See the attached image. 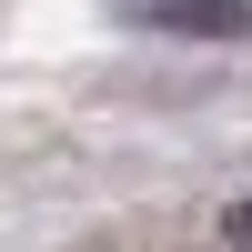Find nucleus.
I'll list each match as a JSON object with an SVG mask.
<instances>
[{
	"label": "nucleus",
	"mask_w": 252,
	"mask_h": 252,
	"mask_svg": "<svg viewBox=\"0 0 252 252\" xmlns=\"http://www.w3.org/2000/svg\"><path fill=\"white\" fill-rule=\"evenodd\" d=\"M111 10L161 40H252V0H111Z\"/></svg>",
	"instance_id": "1"
},
{
	"label": "nucleus",
	"mask_w": 252,
	"mask_h": 252,
	"mask_svg": "<svg viewBox=\"0 0 252 252\" xmlns=\"http://www.w3.org/2000/svg\"><path fill=\"white\" fill-rule=\"evenodd\" d=\"M222 232H232V252H252V202H232V222H222Z\"/></svg>",
	"instance_id": "2"
}]
</instances>
